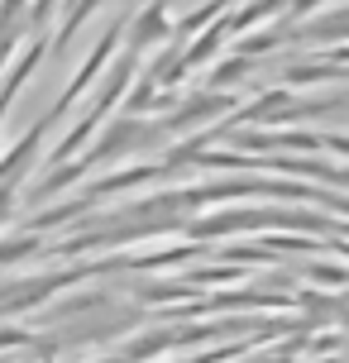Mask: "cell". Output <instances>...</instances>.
<instances>
[{
	"mask_svg": "<svg viewBox=\"0 0 349 363\" xmlns=\"http://www.w3.org/2000/svg\"><path fill=\"white\" fill-rule=\"evenodd\" d=\"M172 29H167L163 19V5H153V10H144V19H139V29H134V43H148V38H167Z\"/></svg>",
	"mask_w": 349,
	"mask_h": 363,
	"instance_id": "1",
	"label": "cell"
},
{
	"mask_svg": "<svg viewBox=\"0 0 349 363\" xmlns=\"http://www.w3.org/2000/svg\"><path fill=\"white\" fill-rule=\"evenodd\" d=\"M29 67H34V53H29V57H24V62L15 67V82H24V72H29ZM10 91H15V86H5V91H0V106H10Z\"/></svg>",
	"mask_w": 349,
	"mask_h": 363,
	"instance_id": "2",
	"label": "cell"
}]
</instances>
